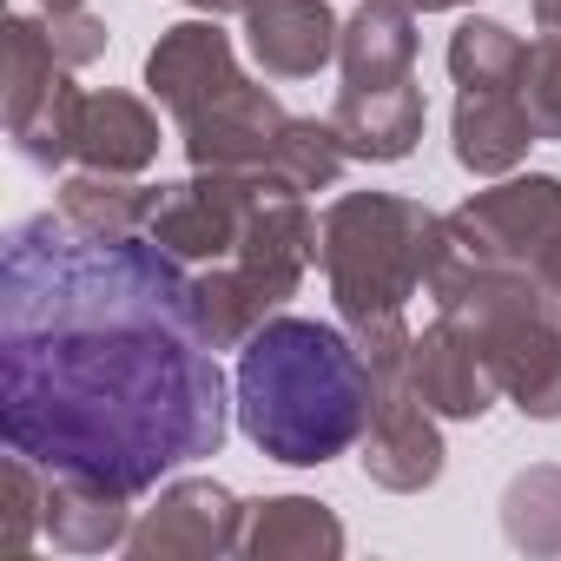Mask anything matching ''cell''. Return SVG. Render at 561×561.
I'll return each instance as SVG.
<instances>
[{
    "label": "cell",
    "instance_id": "obj_20",
    "mask_svg": "<svg viewBox=\"0 0 561 561\" xmlns=\"http://www.w3.org/2000/svg\"><path fill=\"white\" fill-rule=\"evenodd\" d=\"M159 185H133L119 172H73L60 185V218L87 238H139L152 225Z\"/></svg>",
    "mask_w": 561,
    "mask_h": 561
},
{
    "label": "cell",
    "instance_id": "obj_7",
    "mask_svg": "<svg viewBox=\"0 0 561 561\" xmlns=\"http://www.w3.org/2000/svg\"><path fill=\"white\" fill-rule=\"evenodd\" d=\"M430 271H522L561 298V179L508 172L443 218Z\"/></svg>",
    "mask_w": 561,
    "mask_h": 561
},
{
    "label": "cell",
    "instance_id": "obj_4",
    "mask_svg": "<svg viewBox=\"0 0 561 561\" xmlns=\"http://www.w3.org/2000/svg\"><path fill=\"white\" fill-rule=\"evenodd\" d=\"M436 311L482 351L495 390L535 416H561V298L522 271H430Z\"/></svg>",
    "mask_w": 561,
    "mask_h": 561
},
{
    "label": "cell",
    "instance_id": "obj_17",
    "mask_svg": "<svg viewBox=\"0 0 561 561\" xmlns=\"http://www.w3.org/2000/svg\"><path fill=\"white\" fill-rule=\"evenodd\" d=\"M337 67H344V87L416 80V8L410 0H364V8L344 21Z\"/></svg>",
    "mask_w": 561,
    "mask_h": 561
},
{
    "label": "cell",
    "instance_id": "obj_30",
    "mask_svg": "<svg viewBox=\"0 0 561 561\" xmlns=\"http://www.w3.org/2000/svg\"><path fill=\"white\" fill-rule=\"evenodd\" d=\"M54 8H87V0H47V14H54Z\"/></svg>",
    "mask_w": 561,
    "mask_h": 561
},
{
    "label": "cell",
    "instance_id": "obj_24",
    "mask_svg": "<svg viewBox=\"0 0 561 561\" xmlns=\"http://www.w3.org/2000/svg\"><path fill=\"white\" fill-rule=\"evenodd\" d=\"M47 469L21 449H8V522H0V535H8V548H34V535H47Z\"/></svg>",
    "mask_w": 561,
    "mask_h": 561
},
{
    "label": "cell",
    "instance_id": "obj_23",
    "mask_svg": "<svg viewBox=\"0 0 561 561\" xmlns=\"http://www.w3.org/2000/svg\"><path fill=\"white\" fill-rule=\"evenodd\" d=\"M449 80L456 87H528V41L502 21H462L449 34Z\"/></svg>",
    "mask_w": 561,
    "mask_h": 561
},
{
    "label": "cell",
    "instance_id": "obj_18",
    "mask_svg": "<svg viewBox=\"0 0 561 561\" xmlns=\"http://www.w3.org/2000/svg\"><path fill=\"white\" fill-rule=\"evenodd\" d=\"M87 172H119V179H139L152 159H159V113L139 100V93H87V113H80V152H73Z\"/></svg>",
    "mask_w": 561,
    "mask_h": 561
},
{
    "label": "cell",
    "instance_id": "obj_11",
    "mask_svg": "<svg viewBox=\"0 0 561 561\" xmlns=\"http://www.w3.org/2000/svg\"><path fill=\"white\" fill-rule=\"evenodd\" d=\"M443 416L410 390V377H383L377 383V410H370V430H364V476L377 482V489H390V495H423L436 476H443V462H449V449H443V430H436Z\"/></svg>",
    "mask_w": 561,
    "mask_h": 561
},
{
    "label": "cell",
    "instance_id": "obj_14",
    "mask_svg": "<svg viewBox=\"0 0 561 561\" xmlns=\"http://www.w3.org/2000/svg\"><path fill=\"white\" fill-rule=\"evenodd\" d=\"M410 390L443 416V423H476L495 410V377L482 364V351L436 311V324L423 337H410Z\"/></svg>",
    "mask_w": 561,
    "mask_h": 561
},
{
    "label": "cell",
    "instance_id": "obj_22",
    "mask_svg": "<svg viewBox=\"0 0 561 561\" xmlns=\"http://www.w3.org/2000/svg\"><path fill=\"white\" fill-rule=\"evenodd\" d=\"M502 535L522 554H561V462L515 469L502 489Z\"/></svg>",
    "mask_w": 561,
    "mask_h": 561
},
{
    "label": "cell",
    "instance_id": "obj_19",
    "mask_svg": "<svg viewBox=\"0 0 561 561\" xmlns=\"http://www.w3.org/2000/svg\"><path fill=\"white\" fill-rule=\"evenodd\" d=\"M133 495L106 489V482H87V476H47V541L67 548V554H106V548H126L133 535V515H126Z\"/></svg>",
    "mask_w": 561,
    "mask_h": 561
},
{
    "label": "cell",
    "instance_id": "obj_10",
    "mask_svg": "<svg viewBox=\"0 0 561 561\" xmlns=\"http://www.w3.org/2000/svg\"><path fill=\"white\" fill-rule=\"evenodd\" d=\"M244 515L251 502H238L218 476H179L133 522L126 554L133 561H218V554H238Z\"/></svg>",
    "mask_w": 561,
    "mask_h": 561
},
{
    "label": "cell",
    "instance_id": "obj_3",
    "mask_svg": "<svg viewBox=\"0 0 561 561\" xmlns=\"http://www.w3.org/2000/svg\"><path fill=\"white\" fill-rule=\"evenodd\" d=\"M146 87L172 113L192 172H264V159L291 126L277 93L238 67V47L218 27V14L165 27L146 54Z\"/></svg>",
    "mask_w": 561,
    "mask_h": 561
},
{
    "label": "cell",
    "instance_id": "obj_2",
    "mask_svg": "<svg viewBox=\"0 0 561 561\" xmlns=\"http://www.w3.org/2000/svg\"><path fill=\"white\" fill-rule=\"evenodd\" d=\"M238 430L285 469H324L364 443L377 410V377L351 331L318 318L257 324L238 344Z\"/></svg>",
    "mask_w": 561,
    "mask_h": 561
},
{
    "label": "cell",
    "instance_id": "obj_28",
    "mask_svg": "<svg viewBox=\"0 0 561 561\" xmlns=\"http://www.w3.org/2000/svg\"><path fill=\"white\" fill-rule=\"evenodd\" d=\"M185 8H198V14H244L251 0H185Z\"/></svg>",
    "mask_w": 561,
    "mask_h": 561
},
{
    "label": "cell",
    "instance_id": "obj_29",
    "mask_svg": "<svg viewBox=\"0 0 561 561\" xmlns=\"http://www.w3.org/2000/svg\"><path fill=\"white\" fill-rule=\"evenodd\" d=\"M416 14H449V8H469V0H410Z\"/></svg>",
    "mask_w": 561,
    "mask_h": 561
},
{
    "label": "cell",
    "instance_id": "obj_15",
    "mask_svg": "<svg viewBox=\"0 0 561 561\" xmlns=\"http://www.w3.org/2000/svg\"><path fill=\"white\" fill-rule=\"evenodd\" d=\"M423 87L416 80H390V87H344L337 106H331V126L344 139L351 159H370V165H397L416 152L423 139Z\"/></svg>",
    "mask_w": 561,
    "mask_h": 561
},
{
    "label": "cell",
    "instance_id": "obj_9",
    "mask_svg": "<svg viewBox=\"0 0 561 561\" xmlns=\"http://www.w3.org/2000/svg\"><path fill=\"white\" fill-rule=\"evenodd\" d=\"M257 205H264L257 172H192L179 185H159L146 238L165 244L185 264H225L244 244Z\"/></svg>",
    "mask_w": 561,
    "mask_h": 561
},
{
    "label": "cell",
    "instance_id": "obj_16",
    "mask_svg": "<svg viewBox=\"0 0 561 561\" xmlns=\"http://www.w3.org/2000/svg\"><path fill=\"white\" fill-rule=\"evenodd\" d=\"M244 561H337L344 554V522L318 495H264L244 515Z\"/></svg>",
    "mask_w": 561,
    "mask_h": 561
},
{
    "label": "cell",
    "instance_id": "obj_5",
    "mask_svg": "<svg viewBox=\"0 0 561 561\" xmlns=\"http://www.w3.org/2000/svg\"><path fill=\"white\" fill-rule=\"evenodd\" d=\"M443 244V218L403 192H344L318 218V264L344 324L403 311Z\"/></svg>",
    "mask_w": 561,
    "mask_h": 561
},
{
    "label": "cell",
    "instance_id": "obj_21",
    "mask_svg": "<svg viewBox=\"0 0 561 561\" xmlns=\"http://www.w3.org/2000/svg\"><path fill=\"white\" fill-rule=\"evenodd\" d=\"M344 139L331 119H291L285 139H277V152L264 159L257 185L264 192H291V198H311V192H331L337 172H344Z\"/></svg>",
    "mask_w": 561,
    "mask_h": 561
},
{
    "label": "cell",
    "instance_id": "obj_1",
    "mask_svg": "<svg viewBox=\"0 0 561 561\" xmlns=\"http://www.w3.org/2000/svg\"><path fill=\"white\" fill-rule=\"evenodd\" d=\"M238 390L198 324V277L165 244L87 238L60 211L0 251V436L47 476L119 495L218 456Z\"/></svg>",
    "mask_w": 561,
    "mask_h": 561
},
{
    "label": "cell",
    "instance_id": "obj_12",
    "mask_svg": "<svg viewBox=\"0 0 561 561\" xmlns=\"http://www.w3.org/2000/svg\"><path fill=\"white\" fill-rule=\"evenodd\" d=\"M535 139H541V126H535L522 87H456L449 146H456V165H462V172H476V179H508V172L528 159Z\"/></svg>",
    "mask_w": 561,
    "mask_h": 561
},
{
    "label": "cell",
    "instance_id": "obj_25",
    "mask_svg": "<svg viewBox=\"0 0 561 561\" xmlns=\"http://www.w3.org/2000/svg\"><path fill=\"white\" fill-rule=\"evenodd\" d=\"M528 113L541 126V139H561V34H541L528 47Z\"/></svg>",
    "mask_w": 561,
    "mask_h": 561
},
{
    "label": "cell",
    "instance_id": "obj_6",
    "mask_svg": "<svg viewBox=\"0 0 561 561\" xmlns=\"http://www.w3.org/2000/svg\"><path fill=\"white\" fill-rule=\"evenodd\" d=\"M318 264V218L291 192H264L244 244L225 264L198 271V324L211 351H238L257 324H271L305 285V271Z\"/></svg>",
    "mask_w": 561,
    "mask_h": 561
},
{
    "label": "cell",
    "instance_id": "obj_8",
    "mask_svg": "<svg viewBox=\"0 0 561 561\" xmlns=\"http://www.w3.org/2000/svg\"><path fill=\"white\" fill-rule=\"evenodd\" d=\"M0 47H8V93H0V113H8V139L21 159L60 172L80 152V113L87 93L73 87V67L54 54L47 21L34 14H8L0 21Z\"/></svg>",
    "mask_w": 561,
    "mask_h": 561
},
{
    "label": "cell",
    "instance_id": "obj_26",
    "mask_svg": "<svg viewBox=\"0 0 561 561\" xmlns=\"http://www.w3.org/2000/svg\"><path fill=\"white\" fill-rule=\"evenodd\" d=\"M47 41H54V54L80 73V67H93V60L106 54V21L87 14V8H54V14H47Z\"/></svg>",
    "mask_w": 561,
    "mask_h": 561
},
{
    "label": "cell",
    "instance_id": "obj_27",
    "mask_svg": "<svg viewBox=\"0 0 561 561\" xmlns=\"http://www.w3.org/2000/svg\"><path fill=\"white\" fill-rule=\"evenodd\" d=\"M528 8H535V27L541 34H561V0H528Z\"/></svg>",
    "mask_w": 561,
    "mask_h": 561
},
{
    "label": "cell",
    "instance_id": "obj_13",
    "mask_svg": "<svg viewBox=\"0 0 561 561\" xmlns=\"http://www.w3.org/2000/svg\"><path fill=\"white\" fill-rule=\"evenodd\" d=\"M337 14L324 0H251L244 8V47L264 67V80H311L337 60Z\"/></svg>",
    "mask_w": 561,
    "mask_h": 561
}]
</instances>
